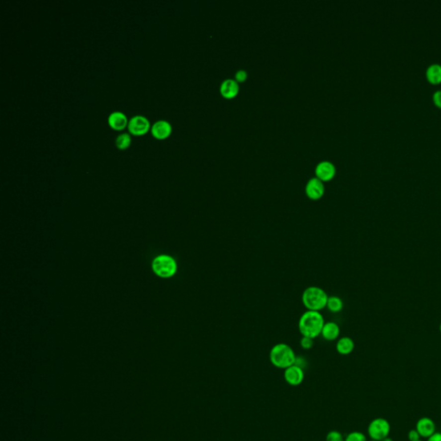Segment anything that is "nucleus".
<instances>
[{"label":"nucleus","mask_w":441,"mask_h":441,"mask_svg":"<svg viewBox=\"0 0 441 441\" xmlns=\"http://www.w3.org/2000/svg\"><path fill=\"white\" fill-rule=\"evenodd\" d=\"M324 323V317L321 313L307 310L300 317L298 329L302 336L316 339L322 334Z\"/></svg>","instance_id":"f257e3e1"},{"label":"nucleus","mask_w":441,"mask_h":441,"mask_svg":"<svg viewBox=\"0 0 441 441\" xmlns=\"http://www.w3.org/2000/svg\"><path fill=\"white\" fill-rule=\"evenodd\" d=\"M270 363L275 367L287 369L296 364V357L293 349L285 343L276 344L270 349Z\"/></svg>","instance_id":"f03ea898"},{"label":"nucleus","mask_w":441,"mask_h":441,"mask_svg":"<svg viewBox=\"0 0 441 441\" xmlns=\"http://www.w3.org/2000/svg\"><path fill=\"white\" fill-rule=\"evenodd\" d=\"M329 296L325 290L318 286L306 288L302 295V302L307 310L320 312L327 307Z\"/></svg>","instance_id":"7ed1b4c3"},{"label":"nucleus","mask_w":441,"mask_h":441,"mask_svg":"<svg viewBox=\"0 0 441 441\" xmlns=\"http://www.w3.org/2000/svg\"><path fill=\"white\" fill-rule=\"evenodd\" d=\"M153 269L155 273L161 277H170L177 271V264L173 258L168 255H161L153 262Z\"/></svg>","instance_id":"20e7f679"},{"label":"nucleus","mask_w":441,"mask_h":441,"mask_svg":"<svg viewBox=\"0 0 441 441\" xmlns=\"http://www.w3.org/2000/svg\"><path fill=\"white\" fill-rule=\"evenodd\" d=\"M390 432V423L383 418L374 419L368 427V435L373 441H383L389 437Z\"/></svg>","instance_id":"39448f33"},{"label":"nucleus","mask_w":441,"mask_h":441,"mask_svg":"<svg viewBox=\"0 0 441 441\" xmlns=\"http://www.w3.org/2000/svg\"><path fill=\"white\" fill-rule=\"evenodd\" d=\"M305 192H306L307 196L310 199L319 200L320 198H322L325 192V187H324L323 181L321 180L317 177L310 178L308 181L306 187H305Z\"/></svg>","instance_id":"423d86ee"},{"label":"nucleus","mask_w":441,"mask_h":441,"mask_svg":"<svg viewBox=\"0 0 441 441\" xmlns=\"http://www.w3.org/2000/svg\"><path fill=\"white\" fill-rule=\"evenodd\" d=\"M283 377L288 384H290L291 386H297L303 383L304 379V372L301 366L297 364H293L284 370Z\"/></svg>","instance_id":"0eeeda50"},{"label":"nucleus","mask_w":441,"mask_h":441,"mask_svg":"<svg viewBox=\"0 0 441 441\" xmlns=\"http://www.w3.org/2000/svg\"><path fill=\"white\" fill-rule=\"evenodd\" d=\"M129 132L133 135H143L148 132L150 124L148 118L143 116H135L131 117L128 123Z\"/></svg>","instance_id":"6e6552de"},{"label":"nucleus","mask_w":441,"mask_h":441,"mask_svg":"<svg viewBox=\"0 0 441 441\" xmlns=\"http://www.w3.org/2000/svg\"><path fill=\"white\" fill-rule=\"evenodd\" d=\"M316 176L322 181H329L335 177V167L330 161H322L316 168Z\"/></svg>","instance_id":"1a4fd4ad"},{"label":"nucleus","mask_w":441,"mask_h":441,"mask_svg":"<svg viewBox=\"0 0 441 441\" xmlns=\"http://www.w3.org/2000/svg\"><path fill=\"white\" fill-rule=\"evenodd\" d=\"M416 430L418 431L421 437L429 438L435 433V423L432 419L423 417L420 419L416 423Z\"/></svg>","instance_id":"9d476101"},{"label":"nucleus","mask_w":441,"mask_h":441,"mask_svg":"<svg viewBox=\"0 0 441 441\" xmlns=\"http://www.w3.org/2000/svg\"><path fill=\"white\" fill-rule=\"evenodd\" d=\"M152 134L157 139H165L172 132V126L166 120H159L152 126Z\"/></svg>","instance_id":"9b49d317"},{"label":"nucleus","mask_w":441,"mask_h":441,"mask_svg":"<svg viewBox=\"0 0 441 441\" xmlns=\"http://www.w3.org/2000/svg\"><path fill=\"white\" fill-rule=\"evenodd\" d=\"M340 333L341 329L336 322H328L324 323L321 335L326 341L333 342L338 338Z\"/></svg>","instance_id":"f8f14e48"},{"label":"nucleus","mask_w":441,"mask_h":441,"mask_svg":"<svg viewBox=\"0 0 441 441\" xmlns=\"http://www.w3.org/2000/svg\"><path fill=\"white\" fill-rule=\"evenodd\" d=\"M239 91V85L237 81L229 79L223 81L221 86V93L223 97L232 98L235 97Z\"/></svg>","instance_id":"ddd939ff"},{"label":"nucleus","mask_w":441,"mask_h":441,"mask_svg":"<svg viewBox=\"0 0 441 441\" xmlns=\"http://www.w3.org/2000/svg\"><path fill=\"white\" fill-rule=\"evenodd\" d=\"M108 122L113 129L120 130L124 129V127L128 123V120L124 113L121 111H114L108 117Z\"/></svg>","instance_id":"4468645a"},{"label":"nucleus","mask_w":441,"mask_h":441,"mask_svg":"<svg viewBox=\"0 0 441 441\" xmlns=\"http://www.w3.org/2000/svg\"><path fill=\"white\" fill-rule=\"evenodd\" d=\"M354 342L350 337H342L336 344V350L340 354L348 355L354 350Z\"/></svg>","instance_id":"2eb2a0df"},{"label":"nucleus","mask_w":441,"mask_h":441,"mask_svg":"<svg viewBox=\"0 0 441 441\" xmlns=\"http://www.w3.org/2000/svg\"><path fill=\"white\" fill-rule=\"evenodd\" d=\"M427 78L432 84H439L441 82V65L439 63H433L426 71Z\"/></svg>","instance_id":"dca6fc26"},{"label":"nucleus","mask_w":441,"mask_h":441,"mask_svg":"<svg viewBox=\"0 0 441 441\" xmlns=\"http://www.w3.org/2000/svg\"><path fill=\"white\" fill-rule=\"evenodd\" d=\"M343 301L341 297L336 296H329L327 307L329 311L332 313H339L343 309Z\"/></svg>","instance_id":"f3484780"},{"label":"nucleus","mask_w":441,"mask_h":441,"mask_svg":"<svg viewBox=\"0 0 441 441\" xmlns=\"http://www.w3.org/2000/svg\"><path fill=\"white\" fill-rule=\"evenodd\" d=\"M130 142H131V138H130L129 134H127V133L121 134L116 139V147L121 148V149L128 148L129 144H130Z\"/></svg>","instance_id":"a211bd4d"},{"label":"nucleus","mask_w":441,"mask_h":441,"mask_svg":"<svg viewBox=\"0 0 441 441\" xmlns=\"http://www.w3.org/2000/svg\"><path fill=\"white\" fill-rule=\"evenodd\" d=\"M345 441H367L366 437L360 432H352L345 439Z\"/></svg>","instance_id":"6ab92c4d"},{"label":"nucleus","mask_w":441,"mask_h":441,"mask_svg":"<svg viewBox=\"0 0 441 441\" xmlns=\"http://www.w3.org/2000/svg\"><path fill=\"white\" fill-rule=\"evenodd\" d=\"M326 441H345V440L343 435L340 432L333 430L329 432L326 436Z\"/></svg>","instance_id":"aec40b11"},{"label":"nucleus","mask_w":441,"mask_h":441,"mask_svg":"<svg viewBox=\"0 0 441 441\" xmlns=\"http://www.w3.org/2000/svg\"><path fill=\"white\" fill-rule=\"evenodd\" d=\"M314 340H315V339L305 337V336H302L301 342H300V345H301V347H302L303 349L309 350V349H311V348H313V346H314Z\"/></svg>","instance_id":"412c9836"},{"label":"nucleus","mask_w":441,"mask_h":441,"mask_svg":"<svg viewBox=\"0 0 441 441\" xmlns=\"http://www.w3.org/2000/svg\"><path fill=\"white\" fill-rule=\"evenodd\" d=\"M421 435L419 434L418 431L416 429H413L409 433V441H420Z\"/></svg>","instance_id":"4be33fe9"},{"label":"nucleus","mask_w":441,"mask_h":441,"mask_svg":"<svg viewBox=\"0 0 441 441\" xmlns=\"http://www.w3.org/2000/svg\"><path fill=\"white\" fill-rule=\"evenodd\" d=\"M433 99L437 106L441 108V90H436L433 95Z\"/></svg>","instance_id":"5701e85b"},{"label":"nucleus","mask_w":441,"mask_h":441,"mask_svg":"<svg viewBox=\"0 0 441 441\" xmlns=\"http://www.w3.org/2000/svg\"><path fill=\"white\" fill-rule=\"evenodd\" d=\"M247 75H248L247 72L244 71V70H240L235 74V78H236V80L238 81H243L247 79Z\"/></svg>","instance_id":"b1692460"},{"label":"nucleus","mask_w":441,"mask_h":441,"mask_svg":"<svg viewBox=\"0 0 441 441\" xmlns=\"http://www.w3.org/2000/svg\"><path fill=\"white\" fill-rule=\"evenodd\" d=\"M428 441H441V433H435L431 437H429Z\"/></svg>","instance_id":"393cba45"},{"label":"nucleus","mask_w":441,"mask_h":441,"mask_svg":"<svg viewBox=\"0 0 441 441\" xmlns=\"http://www.w3.org/2000/svg\"><path fill=\"white\" fill-rule=\"evenodd\" d=\"M382 441H393L392 439H390V437H387V438L383 439Z\"/></svg>","instance_id":"a878e982"},{"label":"nucleus","mask_w":441,"mask_h":441,"mask_svg":"<svg viewBox=\"0 0 441 441\" xmlns=\"http://www.w3.org/2000/svg\"><path fill=\"white\" fill-rule=\"evenodd\" d=\"M440 330H441V326H440Z\"/></svg>","instance_id":"bb28decb"},{"label":"nucleus","mask_w":441,"mask_h":441,"mask_svg":"<svg viewBox=\"0 0 441 441\" xmlns=\"http://www.w3.org/2000/svg\"><path fill=\"white\" fill-rule=\"evenodd\" d=\"M373 441V440H371V441Z\"/></svg>","instance_id":"cd10ccee"},{"label":"nucleus","mask_w":441,"mask_h":441,"mask_svg":"<svg viewBox=\"0 0 441 441\" xmlns=\"http://www.w3.org/2000/svg\"><path fill=\"white\" fill-rule=\"evenodd\" d=\"M421 441V440H420V441Z\"/></svg>","instance_id":"c85d7f7f"}]
</instances>
